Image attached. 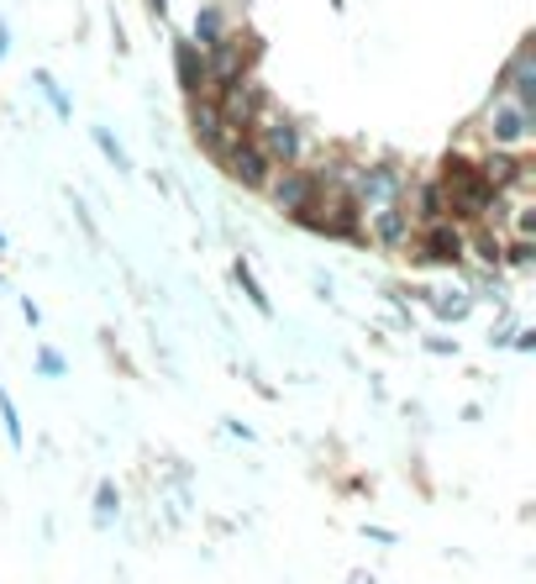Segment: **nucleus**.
I'll list each match as a JSON object with an SVG mask.
<instances>
[{
  "instance_id": "1",
  "label": "nucleus",
  "mask_w": 536,
  "mask_h": 584,
  "mask_svg": "<svg viewBox=\"0 0 536 584\" xmlns=\"http://www.w3.org/2000/svg\"><path fill=\"white\" fill-rule=\"evenodd\" d=\"M479 126L489 132V147H500V153H526L536 137V106L515 100L511 90H500V96L489 100V111Z\"/></svg>"
},
{
  "instance_id": "2",
  "label": "nucleus",
  "mask_w": 536,
  "mask_h": 584,
  "mask_svg": "<svg viewBox=\"0 0 536 584\" xmlns=\"http://www.w3.org/2000/svg\"><path fill=\"white\" fill-rule=\"evenodd\" d=\"M268 200L284 211V217H300L305 211V200L316 195V169L311 164H284V169H273L268 174Z\"/></svg>"
},
{
  "instance_id": "3",
  "label": "nucleus",
  "mask_w": 536,
  "mask_h": 584,
  "mask_svg": "<svg viewBox=\"0 0 536 584\" xmlns=\"http://www.w3.org/2000/svg\"><path fill=\"white\" fill-rule=\"evenodd\" d=\"M221 169L232 174V179H237L243 190H264L268 174H273V164H268L264 153L253 147V137H243V143H237L232 153H226V158H221Z\"/></svg>"
},
{
  "instance_id": "4",
  "label": "nucleus",
  "mask_w": 536,
  "mask_h": 584,
  "mask_svg": "<svg viewBox=\"0 0 536 584\" xmlns=\"http://www.w3.org/2000/svg\"><path fill=\"white\" fill-rule=\"evenodd\" d=\"M174 69H179V85H185V96H190V100L211 96V85H205V53H200L190 37L174 48Z\"/></svg>"
},
{
  "instance_id": "5",
  "label": "nucleus",
  "mask_w": 536,
  "mask_h": 584,
  "mask_svg": "<svg viewBox=\"0 0 536 584\" xmlns=\"http://www.w3.org/2000/svg\"><path fill=\"white\" fill-rule=\"evenodd\" d=\"M237 16H232V5H200L196 11V32H190V43H196V48H216L221 37H226V32H237Z\"/></svg>"
},
{
  "instance_id": "6",
  "label": "nucleus",
  "mask_w": 536,
  "mask_h": 584,
  "mask_svg": "<svg viewBox=\"0 0 536 584\" xmlns=\"http://www.w3.org/2000/svg\"><path fill=\"white\" fill-rule=\"evenodd\" d=\"M500 90H511L515 100L536 106V58H532V43H521V53L511 58V69H505V85H500Z\"/></svg>"
},
{
  "instance_id": "7",
  "label": "nucleus",
  "mask_w": 536,
  "mask_h": 584,
  "mask_svg": "<svg viewBox=\"0 0 536 584\" xmlns=\"http://www.w3.org/2000/svg\"><path fill=\"white\" fill-rule=\"evenodd\" d=\"M426 300L437 306L442 321H464L468 317V295L464 290H437V295H426Z\"/></svg>"
},
{
  "instance_id": "8",
  "label": "nucleus",
  "mask_w": 536,
  "mask_h": 584,
  "mask_svg": "<svg viewBox=\"0 0 536 584\" xmlns=\"http://www.w3.org/2000/svg\"><path fill=\"white\" fill-rule=\"evenodd\" d=\"M96 143H100V153H105V158H111V164H116V169H132V158H126L122 153V143H116V137H111V132H105V126H96Z\"/></svg>"
},
{
  "instance_id": "9",
  "label": "nucleus",
  "mask_w": 536,
  "mask_h": 584,
  "mask_svg": "<svg viewBox=\"0 0 536 584\" xmlns=\"http://www.w3.org/2000/svg\"><path fill=\"white\" fill-rule=\"evenodd\" d=\"M116 506H122V495H116V485L105 480V485L96 489V516H100V521H111V516H116Z\"/></svg>"
},
{
  "instance_id": "10",
  "label": "nucleus",
  "mask_w": 536,
  "mask_h": 584,
  "mask_svg": "<svg viewBox=\"0 0 536 584\" xmlns=\"http://www.w3.org/2000/svg\"><path fill=\"white\" fill-rule=\"evenodd\" d=\"M0 416H5V432H11V442L22 448V416H16V406H11V395L0 389Z\"/></svg>"
},
{
  "instance_id": "11",
  "label": "nucleus",
  "mask_w": 536,
  "mask_h": 584,
  "mask_svg": "<svg viewBox=\"0 0 536 584\" xmlns=\"http://www.w3.org/2000/svg\"><path fill=\"white\" fill-rule=\"evenodd\" d=\"M237 285H243V290H247V300H253V306H258V311H268V295L258 290V279H253V274H247V268H237Z\"/></svg>"
},
{
  "instance_id": "12",
  "label": "nucleus",
  "mask_w": 536,
  "mask_h": 584,
  "mask_svg": "<svg viewBox=\"0 0 536 584\" xmlns=\"http://www.w3.org/2000/svg\"><path fill=\"white\" fill-rule=\"evenodd\" d=\"M37 85H43V90H48V100H53V111H58V117H69V96H64V90H58V85H53L48 74H37Z\"/></svg>"
},
{
  "instance_id": "13",
  "label": "nucleus",
  "mask_w": 536,
  "mask_h": 584,
  "mask_svg": "<svg viewBox=\"0 0 536 584\" xmlns=\"http://www.w3.org/2000/svg\"><path fill=\"white\" fill-rule=\"evenodd\" d=\"M37 368H43V374H48V379H58V374H64V359H58V353H43V359H37Z\"/></svg>"
},
{
  "instance_id": "14",
  "label": "nucleus",
  "mask_w": 536,
  "mask_h": 584,
  "mask_svg": "<svg viewBox=\"0 0 536 584\" xmlns=\"http://www.w3.org/2000/svg\"><path fill=\"white\" fill-rule=\"evenodd\" d=\"M11 48V32H5V26H0V53Z\"/></svg>"
},
{
  "instance_id": "15",
  "label": "nucleus",
  "mask_w": 536,
  "mask_h": 584,
  "mask_svg": "<svg viewBox=\"0 0 536 584\" xmlns=\"http://www.w3.org/2000/svg\"><path fill=\"white\" fill-rule=\"evenodd\" d=\"M353 584H373V580H364V574H353Z\"/></svg>"
}]
</instances>
